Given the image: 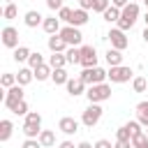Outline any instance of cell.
Segmentation results:
<instances>
[{
  "mask_svg": "<svg viewBox=\"0 0 148 148\" xmlns=\"http://www.w3.org/2000/svg\"><path fill=\"white\" fill-rule=\"evenodd\" d=\"M58 130H60L62 134L72 136V134H76V132H79V120H76V118H72V116H65V118H60V120H58Z\"/></svg>",
  "mask_w": 148,
  "mask_h": 148,
  "instance_id": "10",
  "label": "cell"
},
{
  "mask_svg": "<svg viewBox=\"0 0 148 148\" xmlns=\"http://www.w3.org/2000/svg\"><path fill=\"white\" fill-rule=\"evenodd\" d=\"M49 65H51L53 69H65L67 56H65V53H51V56H49Z\"/></svg>",
  "mask_w": 148,
  "mask_h": 148,
  "instance_id": "20",
  "label": "cell"
},
{
  "mask_svg": "<svg viewBox=\"0 0 148 148\" xmlns=\"http://www.w3.org/2000/svg\"><path fill=\"white\" fill-rule=\"evenodd\" d=\"M23 134H25V139H39V134H42V125H30V123H23Z\"/></svg>",
  "mask_w": 148,
  "mask_h": 148,
  "instance_id": "22",
  "label": "cell"
},
{
  "mask_svg": "<svg viewBox=\"0 0 148 148\" xmlns=\"http://www.w3.org/2000/svg\"><path fill=\"white\" fill-rule=\"evenodd\" d=\"M136 120L143 127H148V102H139L136 104Z\"/></svg>",
  "mask_w": 148,
  "mask_h": 148,
  "instance_id": "23",
  "label": "cell"
},
{
  "mask_svg": "<svg viewBox=\"0 0 148 148\" xmlns=\"http://www.w3.org/2000/svg\"><path fill=\"white\" fill-rule=\"evenodd\" d=\"M132 148H148V136H146V132L132 136Z\"/></svg>",
  "mask_w": 148,
  "mask_h": 148,
  "instance_id": "34",
  "label": "cell"
},
{
  "mask_svg": "<svg viewBox=\"0 0 148 148\" xmlns=\"http://www.w3.org/2000/svg\"><path fill=\"white\" fill-rule=\"evenodd\" d=\"M141 37H143V42H146V44H148V28H146V30H143V35H141Z\"/></svg>",
  "mask_w": 148,
  "mask_h": 148,
  "instance_id": "48",
  "label": "cell"
},
{
  "mask_svg": "<svg viewBox=\"0 0 148 148\" xmlns=\"http://www.w3.org/2000/svg\"><path fill=\"white\" fill-rule=\"evenodd\" d=\"M92 5H95V0H79V7H81V9H86V12H88V9H92Z\"/></svg>",
  "mask_w": 148,
  "mask_h": 148,
  "instance_id": "42",
  "label": "cell"
},
{
  "mask_svg": "<svg viewBox=\"0 0 148 148\" xmlns=\"http://www.w3.org/2000/svg\"><path fill=\"white\" fill-rule=\"evenodd\" d=\"M21 148H44V146L39 143V139H25Z\"/></svg>",
  "mask_w": 148,
  "mask_h": 148,
  "instance_id": "41",
  "label": "cell"
},
{
  "mask_svg": "<svg viewBox=\"0 0 148 148\" xmlns=\"http://www.w3.org/2000/svg\"><path fill=\"white\" fill-rule=\"evenodd\" d=\"M76 148H95V143H90V141H81Z\"/></svg>",
  "mask_w": 148,
  "mask_h": 148,
  "instance_id": "47",
  "label": "cell"
},
{
  "mask_svg": "<svg viewBox=\"0 0 148 148\" xmlns=\"http://www.w3.org/2000/svg\"><path fill=\"white\" fill-rule=\"evenodd\" d=\"M86 97L90 104H102L106 99H111V86L109 83H97V86H90L86 90Z\"/></svg>",
  "mask_w": 148,
  "mask_h": 148,
  "instance_id": "2",
  "label": "cell"
},
{
  "mask_svg": "<svg viewBox=\"0 0 148 148\" xmlns=\"http://www.w3.org/2000/svg\"><path fill=\"white\" fill-rule=\"evenodd\" d=\"M104 58H106L109 67H120L123 65V51H118V49H109Z\"/></svg>",
  "mask_w": 148,
  "mask_h": 148,
  "instance_id": "17",
  "label": "cell"
},
{
  "mask_svg": "<svg viewBox=\"0 0 148 148\" xmlns=\"http://www.w3.org/2000/svg\"><path fill=\"white\" fill-rule=\"evenodd\" d=\"M146 136H148V130H146Z\"/></svg>",
  "mask_w": 148,
  "mask_h": 148,
  "instance_id": "52",
  "label": "cell"
},
{
  "mask_svg": "<svg viewBox=\"0 0 148 148\" xmlns=\"http://www.w3.org/2000/svg\"><path fill=\"white\" fill-rule=\"evenodd\" d=\"M146 88H148V81L143 76H134L132 79V90L134 92H146Z\"/></svg>",
  "mask_w": 148,
  "mask_h": 148,
  "instance_id": "31",
  "label": "cell"
},
{
  "mask_svg": "<svg viewBox=\"0 0 148 148\" xmlns=\"http://www.w3.org/2000/svg\"><path fill=\"white\" fill-rule=\"evenodd\" d=\"M136 18H139V2H130L127 7L120 9V21L116 23V28H120L123 32H127L136 23Z\"/></svg>",
  "mask_w": 148,
  "mask_h": 148,
  "instance_id": "1",
  "label": "cell"
},
{
  "mask_svg": "<svg viewBox=\"0 0 148 148\" xmlns=\"http://www.w3.org/2000/svg\"><path fill=\"white\" fill-rule=\"evenodd\" d=\"M109 7H111V5H109V0H95V5H92V12H97V14H104Z\"/></svg>",
  "mask_w": 148,
  "mask_h": 148,
  "instance_id": "37",
  "label": "cell"
},
{
  "mask_svg": "<svg viewBox=\"0 0 148 148\" xmlns=\"http://www.w3.org/2000/svg\"><path fill=\"white\" fill-rule=\"evenodd\" d=\"M9 111H12L14 116H28V113H30V111H28V104H25V99L16 102V104H14V106H12Z\"/></svg>",
  "mask_w": 148,
  "mask_h": 148,
  "instance_id": "32",
  "label": "cell"
},
{
  "mask_svg": "<svg viewBox=\"0 0 148 148\" xmlns=\"http://www.w3.org/2000/svg\"><path fill=\"white\" fill-rule=\"evenodd\" d=\"M113 148H132V141H116Z\"/></svg>",
  "mask_w": 148,
  "mask_h": 148,
  "instance_id": "45",
  "label": "cell"
},
{
  "mask_svg": "<svg viewBox=\"0 0 148 148\" xmlns=\"http://www.w3.org/2000/svg\"><path fill=\"white\" fill-rule=\"evenodd\" d=\"M130 2H132V0H111V5H113V7H118V9H123V7H127Z\"/></svg>",
  "mask_w": 148,
  "mask_h": 148,
  "instance_id": "43",
  "label": "cell"
},
{
  "mask_svg": "<svg viewBox=\"0 0 148 148\" xmlns=\"http://www.w3.org/2000/svg\"><path fill=\"white\" fill-rule=\"evenodd\" d=\"M42 28H44V32L51 37V35H58L62 28H60V18H56V16H49V18H44V23H42Z\"/></svg>",
  "mask_w": 148,
  "mask_h": 148,
  "instance_id": "14",
  "label": "cell"
},
{
  "mask_svg": "<svg viewBox=\"0 0 148 148\" xmlns=\"http://www.w3.org/2000/svg\"><path fill=\"white\" fill-rule=\"evenodd\" d=\"M116 141H132V132H130L127 125H123V127L116 130Z\"/></svg>",
  "mask_w": 148,
  "mask_h": 148,
  "instance_id": "33",
  "label": "cell"
},
{
  "mask_svg": "<svg viewBox=\"0 0 148 148\" xmlns=\"http://www.w3.org/2000/svg\"><path fill=\"white\" fill-rule=\"evenodd\" d=\"M51 81H53L56 86H67V81H69V74H67L65 69H53V74H51Z\"/></svg>",
  "mask_w": 148,
  "mask_h": 148,
  "instance_id": "25",
  "label": "cell"
},
{
  "mask_svg": "<svg viewBox=\"0 0 148 148\" xmlns=\"http://www.w3.org/2000/svg\"><path fill=\"white\" fill-rule=\"evenodd\" d=\"M39 143H42L44 148H51V146L56 143V134H53L51 130H42V134H39Z\"/></svg>",
  "mask_w": 148,
  "mask_h": 148,
  "instance_id": "26",
  "label": "cell"
},
{
  "mask_svg": "<svg viewBox=\"0 0 148 148\" xmlns=\"http://www.w3.org/2000/svg\"><path fill=\"white\" fill-rule=\"evenodd\" d=\"M58 35L65 39V44H67V46H81L83 35H81V30H79V28H74V25H65Z\"/></svg>",
  "mask_w": 148,
  "mask_h": 148,
  "instance_id": "5",
  "label": "cell"
},
{
  "mask_svg": "<svg viewBox=\"0 0 148 148\" xmlns=\"http://www.w3.org/2000/svg\"><path fill=\"white\" fill-rule=\"evenodd\" d=\"M25 123H30V125H42V113H37V111H30V113L25 116Z\"/></svg>",
  "mask_w": 148,
  "mask_h": 148,
  "instance_id": "38",
  "label": "cell"
},
{
  "mask_svg": "<svg viewBox=\"0 0 148 148\" xmlns=\"http://www.w3.org/2000/svg\"><path fill=\"white\" fill-rule=\"evenodd\" d=\"M23 21H25V25H28V28H37V25H42V23H44V16H42L37 9H30V12H25Z\"/></svg>",
  "mask_w": 148,
  "mask_h": 148,
  "instance_id": "15",
  "label": "cell"
},
{
  "mask_svg": "<svg viewBox=\"0 0 148 148\" xmlns=\"http://www.w3.org/2000/svg\"><path fill=\"white\" fill-rule=\"evenodd\" d=\"M81 67L83 69L97 67V51H95V46H90V44L81 46Z\"/></svg>",
  "mask_w": 148,
  "mask_h": 148,
  "instance_id": "7",
  "label": "cell"
},
{
  "mask_svg": "<svg viewBox=\"0 0 148 148\" xmlns=\"http://www.w3.org/2000/svg\"><path fill=\"white\" fill-rule=\"evenodd\" d=\"M99 118H102V106H99V104H88V109L81 113V123H83L88 130H92V127L99 123Z\"/></svg>",
  "mask_w": 148,
  "mask_h": 148,
  "instance_id": "4",
  "label": "cell"
},
{
  "mask_svg": "<svg viewBox=\"0 0 148 148\" xmlns=\"http://www.w3.org/2000/svg\"><path fill=\"white\" fill-rule=\"evenodd\" d=\"M88 23V12L86 9H74V14H72V21H69V25H74V28H81V25H86Z\"/></svg>",
  "mask_w": 148,
  "mask_h": 148,
  "instance_id": "16",
  "label": "cell"
},
{
  "mask_svg": "<svg viewBox=\"0 0 148 148\" xmlns=\"http://www.w3.org/2000/svg\"><path fill=\"white\" fill-rule=\"evenodd\" d=\"M58 148H76V146H74V141H69V139H67V141H62Z\"/></svg>",
  "mask_w": 148,
  "mask_h": 148,
  "instance_id": "46",
  "label": "cell"
},
{
  "mask_svg": "<svg viewBox=\"0 0 148 148\" xmlns=\"http://www.w3.org/2000/svg\"><path fill=\"white\" fill-rule=\"evenodd\" d=\"M95 148H113V146H111V141H106V139H99V141H95Z\"/></svg>",
  "mask_w": 148,
  "mask_h": 148,
  "instance_id": "44",
  "label": "cell"
},
{
  "mask_svg": "<svg viewBox=\"0 0 148 148\" xmlns=\"http://www.w3.org/2000/svg\"><path fill=\"white\" fill-rule=\"evenodd\" d=\"M12 132H14V123L9 118H2L0 120V141H9Z\"/></svg>",
  "mask_w": 148,
  "mask_h": 148,
  "instance_id": "19",
  "label": "cell"
},
{
  "mask_svg": "<svg viewBox=\"0 0 148 148\" xmlns=\"http://www.w3.org/2000/svg\"><path fill=\"white\" fill-rule=\"evenodd\" d=\"M21 99H23V86L16 83V86H12V88L7 90V95H5V106L12 109V106H14L16 102H21Z\"/></svg>",
  "mask_w": 148,
  "mask_h": 148,
  "instance_id": "11",
  "label": "cell"
},
{
  "mask_svg": "<svg viewBox=\"0 0 148 148\" xmlns=\"http://www.w3.org/2000/svg\"><path fill=\"white\" fill-rule=\"evenodd\" d=\"M51 74H53V67H51L49 62H44L42 67L35 69V79H37V81H46V79H51Z\"/></svg>",
  "mask_w": 148,
  "mask_h": 148,
  "instance_id": "24",
  "label": "cell"
},
{
  "mask_svg": "<svg viewBox=\"0 0 148 148\" xmlns=\"http://www.w3.org/2000/svg\"><path fill=\"white\" fill-rule=\"evenodd\" d=\"M102 16H104V21H109V23H118V21H120V9L111 5V7L102 14Z\"/></svg>",
  "mask_w": 148,
  "mask_h": 148,
  "instance_id": "27",
  "label": "cell"
},
{
  "mask_svg": "<svg viewBox=\"0 0 148 148\" xmlns=\"http://www.w3.org/2000/svg\"><path fill=\"white\" fill-rule=\"evenodd\" d=\"M65 56H67L69 65H81V46H69L65 51Z\"/></svg>",
  "mask_w": 148,
  "mask_h": 148,
  "instance_id": "21",
  "label": "cell"
},
{
  "mask_svg": "<svg viewBox=\"0 0 148 148\" xmlns=\"http://www.w3.org/2000/svg\"><path fill=\"white\" fill-rule=\"evenodd\" d=\"M127 127H130L132 136H136V134H141V132H143V130H141V123H139V120H130V123H127Z\"/></svg>",
  "mask_w": 148,
  "mask_h": 148,
  "instance_id": "39",
  "label": "cell"
},
{
  "mask_svg": "<svg viewBox=\"0 0 148 148\" xmlns=\"http://www.w3.org/2000/svg\"><path fill=\"white\" fill-rule=\"evenodd\" d=\"M46 44H49V49H51V53H65V51L69 49V46L65 44V39H62L60 35H51Z\"/></svg>",
  "mask_w": 148,
  "mask_h": 148,
  "instance_id": "13",
  "label": "cell"
},
{
  "mask_svg": "<svg viewBox=\"0 0 148 148\" xmlns=\"http://www.w3.org/2000/svg\"><path fill=\"white\" fill-rule=\"evenodd\" d=\"M141 2H143V5H146V12H148V0H141Z\"/></svg>",
  "mask_w": 148,
  "mask_h": 148,
  "instance_id": "50",
  "label": "cell"
},
{
  "mask_svg": "<svg viewBox=\"0 0 148 148\" xmlns=\"http://www.w3.org/2000/svg\"><path fill=\"white\" fill-rule=\"evenodd\" d=\"M16 83H18V81H16V74H12V72H5V74L0 76V86L7 88V90H9L12 86H16Z\"/></svg>",
  "mask_w": 148,
  "mask_h": 148,
  "instance_id": "30",
  "label": "cell"
},
{
  "mask_svg": "<svg viewBox=\"0 0 148 148\" xmlns=\"http://www.w3.org/2000/svg\"><path fill=\"white\" fill-rule=\"evenodd\" d=\"M86 83L81 81V76H76V79H69L67 81V92L72 95V97H79V95H86Z\"/></svg>",
  "mask_w": 148,
  "mask_h": 148,
  "instance_id": "12",
  "label": "cell"
},
{
  "mask_svg": "<svg viewBox=\"0 0 148 148\" xmlns=\"http://www.w3.org/2000/svg\"><path fill=\"white\" fill-rule=\"evenodd\" d=\"M5 2H7V5H12V2H14V0H5Z\"/></svg>",
  "mask_w": 148,
  "mask_h": 148,
  "instance_id": "51",
  "label": "cell"
},
{
  "mask_svg": "<svg viewBox=\"0 0 148 148\" xmlns=\"http://www.w3.org/2000/svg\"><path fill=\"white\" fill-rule=\"evenodd\" d=\"M143 21H146V28H148V12H146V16H143Z\"/></svg>",
  "mask_w": 148,
  "mask_h": 148,
  "instance_id": "49",
  "label": "cell"
},
{
  "mask_svg": "<svg viewBox=\"0 0 148 148\" xmlns=\"http://www.w3.org/2000/svg\"><path fill=\"white\" fill-rule=\"evenodd\" d=\"M18 16V9H16V5L12 2V5H5V9H2V18H7V21H12V18H16Z\"/></svg>",
  "mask_w": 148,
  "mask_h": 148,
  "instance_id": "35",
  "label": "cell"
},
{
  "mask_svg": "<svg viewBox=\"0 0 148 148\" xmlns=\"http://www.w3.org/2000/svg\"><path fill=\"white\" fill-rule=\"evenodd\" d=\"M132 2H136V0H132Z\"/></svg>",
  "mask_w": 148,
  "mask_h": 148,
  "instance_id": "53",
  "label": "cell"
},
{
  "mask_svg": "<svg viewBox=\"0 0 148 148\" xmlns=\"http://www.w3.org/2000/svg\"><path fill=\"white\" fill-rule=\"evenodd\" d=\"M46 7H49V9H53V12H60L65 5H62V0H46Z\"/></svg>",
  "mask_w": 148,
  "mask_h": 148,
  "instance_id": "40",
  "label": "cell"
},
{
  "mask_svg": "<svg viewBox=\"0 0 148 148\" xmlns=\"http://www.w3.org/2000/svg\"><path fill=\"white\" fill-rule=\"evenodd\" d=\"M109 79H111V83H127L132 79V67H125V65L111 67L109 69Z\"/></svg>",
  "mask_w": 148,
  "mask_h": 148,
  "instance_id": "8",
  "label": "cell"
},
{
  "mask_svg": "<svg viewBox=\"0 0 148 148\" xmlns=\"http://www.w3.org/2000/svg\"><path fill=\"white\" fill-rule=\"evenodd\" d=\"M30 49L28 46H18V49H14V60L16 62H28V58H30Z\"/></svg>",
  "mask_w": 148,
  "mask_h": 148,
  "instance_id": "28",
  "label": "cell"
},
{
  "mask_svg": "<svg viewBox=\"0 0 148 148\" xmlns=\"http://www.w3.org/2000/svg\"><path fill=\"white\" fill-rule=\"evenodd\" d=\"M106 37H109V42H111V49H118V51H125V49L130 46V39L125 37V32H123L120 28H111Z\"/></svg>",
  "mask_w": 148,
  "mask_h": 148,
  "instance_id": "6",
  "label": "cell"
},
{
  "mask_svg": "<svg viewBox=\"0 0 148 148\" xmlns=\"http://www.w3.org/2000/svg\"><path fill=\"white\" fill-rule=\"evenodd\" d=\"M42 65H44V56H42L39 51H32L30 58H28V67H30V69H37V67H42Z\"/></svg>",
  "mask_w": 148,
  "mask_h": 148,
  "instance_id": "29",
  "label": "cell"
},
{
  "mask_svg": "<svg viewBox=\"0 0 148 148\" xmlns=\"http://www.w3.org/2000/svg\"><path fill=\"white\" fill-rule=\"evenodd\" d=\"M0 37H2V44H5L7 49H18V46H21V44H18V30H16V28H12V25L2 28Z\"/></svg>",
  "mask_w": 148,
  "mask_h": 148,
  "instance_id": "9",
  "label": "cell"
},
{
  "mask_svg": "<svg viewBox=\"0 0 148 148\" xmlns=\"http://www.w3.org/2000/svg\"><path fill=\"white\" fill-rule=\"evenodd\" d=\"M81 81L90 88V86H97V83H104V79H109V72H104L102 67H90V69H83L81 74Z\"/></svg>",
  "mask_w": 148,
  "mask_h": 148,
  "instance_id": "3",
  "label": "cell"
},
{
  "mask_svg": "<svg viewBox=\"0 0 148 148\" xmlns=\"http://www.w3.org/2000/svg\"><path fill=\"white\" fill-rule=\"evenodd\" d=\"M32 79H35V69H30V67H21V69H18V74H16L18 86H28Z\"/></svg>",
  "mask_w": 148,
  "mask_h": 148,
  "instance_id": "18",
  "label": "cell"
},
{
  "mask_svg": "<svg viewBox=\"0 0 148 148\" xmlns=\"http://www.w3.org/2000/svg\"><path fill=\"white\" fill-rule=\"evenodd\" d=\"M72 14H74V9H69V7H62V9L58 12V18H60V21H65V23L69 25V21H72Z\"/></svg>",
  "mask_w": 148,
  "mask_h": 148,
  "instance_id": "36",
  "label": "cell"
}]
</instances>
